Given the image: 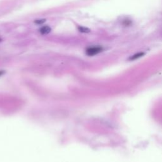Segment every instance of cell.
Returning a JSON list of instances; mask_svg holds the SVG:
<instances>
[{"mask_svg":"<svg viewBox=\"0 0 162 162\" xmlns=\"http://www.w3.org/2000/svg\"><path fill=\"white\" fill-rule=\"evenodd\" d=\"M103 48L100 46H93L87 48L86 53L88 56H94L101 52Z\"/></svg>","mask_w":162,"mask_h":162,"instance_id":"obj_1","label":"cell"},{"mask_svg":"<svg viewBox=\"0 0 162 162\" xmlns=\"http://www.w3.org/2000/svg\"><path fill=\"white\" fill-rule=\"evenodd\" d=\"M51 31V29L49 27V26H44L43 27H41L40 29V32L41 34L43 35H45V34H49L50 32Z\"/></svg>","mask_w":162,"mask_h":162,"instance_id":"obj_2","label":"cell"},{"mask_svg":"<svg viewBox=\"0 0 162 162\" xmlns=\"http://www.w3.org/2000/svg\"><path fill=\"white\" fill-rule=\"evenodd\" d=\"M144 54V53H142V52H141V53H137V54H135L134 55H133V56H131L130 58V59L131 60H135V59H137V58H140L141 56H143V55Z\"/></svg>","mask_w":162,"mask_h":162,"instance_id":"obj_3","label":"cell"},{"mask_svg":"<svg viewBox=\"0 0 162 162\" xmlns=\"http://www.w3.org/2000/svg\"><path fill=\"white\" fill-rule=\"evenodd\" d=\"M79 31L81 32H84V33H87V32H90V29L88 28L84 27H79Z\"/></svg>","mask_w":162,"mask_h":162,"instance_id":"obj_4","label":"cell"},{"mask_svg":"<svg viewBox=\"0 0 162 162\" xmlns=\"http://www.w3.org/2000/svg\"><path fill=\"white\" fill-rule=\"evenodd\" d=\"M46 20H44V19H41V20H37L35 21V24H43L44 22H45Z\"/></svg>","mask_w":162,"mask_h":162,"instance_id":"obj_5","label":"cell"},{"mask_svg":"<svg viewBox=\"0 0 162 162\" xmlns=\"http://www.w3.org/2000/svg\"><path fill=\"white\" fill-rule=\"evenodd\" d=\"M4 71H3V70H0V76H1L2 75H3L4 74Z\"/></svg>","mask_w":162,"mask_h":162,"instance_id":"obj_6","label":"cell"},{"mask_svg":"<svg viewBox=\"0 0 162 162\" xmlns=\"http://www.w3.org/2000/svg\"><path fill=\"white\" fill-rule=\"evenodd\" d=\"M1 38H0V42H1Z\"/></svg>","mask_w":162,"mask_h":162,"instance_id":"obj_7","label":"cell"}]
</instances>
